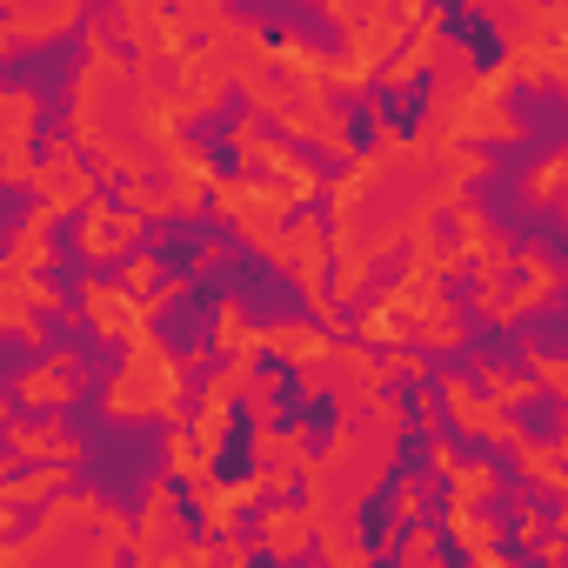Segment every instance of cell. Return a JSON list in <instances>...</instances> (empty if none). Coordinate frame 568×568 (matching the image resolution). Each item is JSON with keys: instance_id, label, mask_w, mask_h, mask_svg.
Returning a JSON list of instances; mask_svg holds the SVG:
<instances>
[{"instance_id": "cell-1", "label": "cell", "mask_w": 568, "mask_h": 568, "mask_svg": "<svg viewBox=\"0 0 568 568\" xmlns=\"http://www.w3.org/2000/svg\"><path fill=\"white\" fill-rule=\"evenodd\" d=\"M174 428H181V422H174V415H161V408H134V415L108 408L101 435H94L81 455H68V475H81V481H88V495H94L101 508H114L128 528H141V515H148L154 488L168 481Z\"/></svg>"}, {"instance_id": "cell-2", "label": "cell", "mask_w": 568, "mask_h": 568, "mask_svg": "<svg viewBox=\"0 0 568 568\" xmlns=\"http://www.w3.org/2000/svg\"><path fill=\"white\" fill-rule=\"evenodd\" d=\"M221 288H227V308L247 335H281V328H302V335H322L328 342V308L315 302V288L295 274V261H274L261 241L234 247L214 261Z\"/></svg>"}, {"instance_id": "cell-3", "label": "cell", "mask_w": 568, "mask_h": 568, "mask_svg": "<svg viewBox=\"0 0 568 568\" xmlns=\"http://www.w3.org/2000/svg\"><path fill=\"white\" fill-rule=\"evenodd\" d=\"M221 315H227V288H221V274L207 267L201 281H187L181 295L154 302V308L141 315V328H148V342H154L161 362H181V368H187V362H201L207 348H221V342H214Z\"/></svg>"}, {"instance_id": "cell-4", "label": "cell", "mask_w": 568, "mask_h": 568, "mask_svg": "<svg viewBox=\"0 0 568 568\" xmlns=\"http://www.w3.org/2000/svg\"><path fill=\"white\" fill-rule=\"evenodd\" d=\"M462 201L475 207V221H481V234L508 254V261H528L535 254V234H541V201H535V187L528 181H508V174H468L462 181Z\"/></svg>"}, {"instance_id": "cell-5", "label": "cell", "mask_w": 568, "mask_h": 568, "mask_svg": "<svg viewBox=\"0 0 568 568\" xmlns=\"http://www.w3.org/2000/svg\"><path fill=\"white\" fill-rule=\"evenodd\" d=\"M501 114H508L515 141H528L548 168L568 154V81L561 74H515L501 88Z\"/></svg>"}, {"instance_id": "cell-6", "label": "cell", "mask_w": 568, "mask_h": 568, "mask_svg": "<svg viewBox=\"0 0 568 568\" xmlns=\"http://www.w3.org/2000/svg\"><path fill=\"white\" fill-rule=\"evenodd\" d=\"M455 342L488 368V375H501L508 388H541V375H535V355L521 348V335L508 328V322H495L488 308H468V315H455Z\"/></svg>"}, {"instance_id": "cell-7", "label": "cell", "mask_w": 568, "mask_h": 568, "mask_svg": "<svg viewBox=\"0 0 568 568\" xmlns=\"http://www.w3.org/2000/svg\"><path fill=\"white\" fill-rule=\"evenodd\" d=\"M501 428H508L521 448H535V455H561V448H568V388L541 382V388H528V395H508V402H501Z\"/></svg>"}, {"instance_id": "cell-8", "label": "cell", "mask_w": 568, "mask_h": 568, "mask_svg": "<svg viewBox=\"0 0 568 568\" xmlns=\"http://www.w3.org/2000/svg\"><path fill=\"white\" fill-rule=\"evenodd\" d=\"M415 261H422V241H415V234H395V241H382V247L368 254V267H362V281H355V295H348V302H355L362 315H375V308H382V302L402 288V281L415 274Z\"/></svg>"}, {"instance_id": "cell-9", "label": "cell", "mask_w": 568, "mask_h": 568, "mask_svg": "<svg viewBox=\"0 0 568 568\" xmlns=\"http://www.w3.org/2000/svg\"><path fill=\"white\" fill-rule=\"evenodd\" d=\"M128 368H134V335H128V328H108L101 348H88V355L68 362V388L108 408V395H114V382H121Z\"/></svg>"}, {"instance_id": "cell-10", "label": "cell", "mask_w": 568, "mask_h": 568, "mask_svg": "<svg viewBox=\"0 0 568 568\" xmlns=\"http://www.w3.org/2000/svg\"><path fill=\"white\" fill-rule=\"evenodd\" d=\"M261 475H274V455L261 448V435L227 428L221 448H207V481H214V495H241V488L261 481Z\"/></svg>"}, {"instance_id": "cell-11", "label": "cell", "mask_w": 568, "mask_h": 568, "mask_svg": "<svg viewBox=\"0 0 568 568\" xmlns=\"http://www.w3.org/2000/svg\"><path fill=\"white\" fill-rule=\"evenodd\" d=\"M342 435H348V402H342L335 382H322V388L308 395V415H302V462H308V468H315V462H335Z\"/></svg>"}, {"instance_id": "cell-12", "label": "cell", "mask_w": 568, "mask_h": 568, "mask_svg": "<svg viewBox=\"0 0 568 568\" xmlns=\"http://www.w3.org/2000/svg\"><path fill=\"white\" fill-rule=\"evenodd\" d=\"M508 328L521 335V348H528L535 362L568 368V308H555V302H521V308L508 315Z\"/></svg>"}, {"instance_id": "cell-13", "label": "cell", "mask_w": 568, "mask_h": 568, "mask_svg": "<svg viewBox=\"0 0 568 568\" xmlns=\"http://www.w3.org/2000/svg\"><path fill=\"white\" fill-rule=\"evenodd\" d=\"M442 41H468V68L475 74H501L508 48L495 34V14H475V8H448L442 14Z\"/></svg>"}, {"instance_id": "cell-14", "label": "cell", "mask_w": 568, "mask_h": 568, "mask_svg": "<svg viewBox=\"0 0 568 568\" xmlns=\"http://www.w3.org/2000/svg\"><path fill=\"white\" fill-rule=\"evenodd\" d=\"M288 161H295L315 187H342V181L362 168L348 148H335V141H322V134H295V141H288Z\"/></svg>"}, {"instance_id": "cell-15", "label": "cell", "mask_w": 568, "mask_h": 568, "mask_svg": "<svg viewBox=\"0 0 568 568\" xmlns=\"http://www.w3.org/2000/svg\"><path fill=\"white\" fill-rule=\"evenodd\" d=\"M462 501H468V488H462V475H455L448 462L415 481V515H422L428 535H435V528H455V508H462Z\"/></svg>"}, {"instance_id": "cell-16", "label": "cell", "mask_w": 568, "mask_h": 568, "mask_svg": "<svg viewBox=\"0 0 568 568\" xmlns=\"http://www.w3.org/2000/svg\"><path fill=\"white\" fill-rule=\"evenodd\" d=\"M435 302H442L448 315H468V308L488 302V267H481V254H462V261H448V267L435 274Z\"/></svg>"}, {"instance_id": "cell-17", "label": "cell", "mask_w": 568, "mask_h": 568, "mask_svg": "<svg viewBox=\"0 0 568 568\" xmlns=\"http://www.w3.org/2000/svg\"><path fill=\"white\" fill-rule=\"evenodd\" d=\"M288 34H302V48L315 54V61H328V68H342V61H355V41H348V28L335 21V14H315V8H295V28Z\"/></svg>"}, {"instance_id": "cell-18", "label": "cell", "mask_w": 568, "mask_h": 568, "mask_svg": "<svg viewBox=\"0 0 568 568\" xmlns=\"http://www.w3.org/2000/svg\"><path fill=\"white\" fill-rule=\"evenodd\" d=\"M0 348H8V375H0V388H8V408H21V402H28V375L48 362V348H41L21 322L0 328Z\"/></svg>"}, {"instance_id": "cell-19", "label": "cell", "mask_w": 568, "mask_h": 568, "mask_svg": "<svg viewBox=\"0 0 568 568\" xmlns=\"http://www.w3.org/2000/svg\"><path fill=\"white\" fill-rule=\"evenodd\" d=\"M88 227H94V207L88 201H74V207H61L54 221H48V261H68V267H88V254H81V241H88Z\"/></svg>"}, {"instance_id": "cell-20", "label": "cell", "mask_w": 568, "mask_h": 568, "mask_svg": "<svg viewBox=\"0 0 568 568\" xmlns=\"http://www.w3.org/2000/svg\"><path fill=\"white\" fill-rule=\"evenodd\" d=\"M134 267H141V254H134V247H114V254H88V288H108V295H141Z\"/></svg>"}, {"instance_id": "cell-21", "label": "cell", "mask_w": 568, "mask_h": 568, "mask_svg": "<svg viewBox=\"0 0 568 568\" xmlns=\"http://www.w3.org/2000/svg\"><path fill=\"white\" fill-rule=\"evenodd\" d=\"M281 508H274V488H254V495H241L234 501V515H227V541H241V548H261V528L274 521Z\"/></svg>"}, {"instance_id": "cell-22", "label": "cell", "mask_w": 568, "mask_h": 568, "mask_svg": "<svg viewBox=\"0 0 568 568\" xmlns=\"http://www.w3.org/2000/svg\"><path fill=\"white\" fill-rule=\"evenodd\" d=\"M41 207H48V187H34L28 174H8V254H21V234Z\"/></svg>"}, {"instance_id": "cell-23", "label": "cell", "mask_w": 568, "mask_h": 568, "mask_svg": "<svg viewBox=\"0 0 568 568\" xmlns=\"http://www.w3.org/2000/svg\"><path fill=\"white\" fill-rule=\"evenodd\" d=\"M328 348H335V355H368V348H375V335H368V315H362L355 302H342V308L328 315Z\"/></svg>"}, {"instance_id": "cell-24", "label": "cell", "mask_w": 568, "mask_h": 568, "mask_svg": "<svg viewBox=\"0 0 568 568\" xmlns=\"http://www.w3.org/2000/svg\"><path fill=\"white\" fill-rule=\"evenodd\" d=\"M302 207H308V227H315L322 254H328V247H342V207H335V194H328V187H308V194H302Z\"/></svg>"}, {"instance_id": "cell-25", "label": "cell", "mask_w": 568, "mask_h": 568, "mask_svg": "<svg viewBox=\"0 0 568 568\" xmlns=\"http://www.w3.org/2000/svg\"><path fill=\"white\" fill-rule=\"evenodd\" d=\"M247 375H254V388L267 395V388H281V382H288V375H302V362H295L288 348H267V342H261V348L247 355Z\"/></svg>"}, {"instance_id": "cell-26", "label": "cell", "mask_w": 568, "mask_h": 568, "mask_svg": "<svg viewBox=\"0 0 568 568\" xmlns=\"http://www.w3.org/2000/svg\"><path fill=\"white\" fill-rule=\"evenodd\" d=\"M462 241H468V221H462V207H435V214H428V247L462 261Z\"/></svg>"}, {"instance_id": "cell-27", "label": "cell", "mask_w": 568, "mask_h": 568, "mask_svg": "<svg viewBox=\"0 0 568 568\" xmlns=\"http://www.w3.org/2000/svg\"><path fill=\"white\" fill-rule=\"evenodd\" d=\"M274 508H281V515H302V508H315V475H308V462L281 475V488H274Z\"/></svg>"}, {"instance_id": "cell-28", "label": "cell", "mask_w": 568, "mask_h": 568, "mask_svg": "<svg viewBox=\"0 0 568 568\" xmlns=\"http://www.w3.org/2000/svg\"><path fill=\"white\" fill-rule=\"evenodd\" d=\"M54 515V501H28V495H14V515H8V548H28L34 541V528Z\"/></svg>"}, {"instance_id": "cell-29", "label": "cell", "mask_w": 568, "mask_h": 568, "mask_svg": "<svg viewBox=\"0 0 568 568\" xmlns=\"http://www.w3.org/2000/svg\"><path fill=\"white\" fill-rule=\"evenodd\" d=\"M342 267H348V261H342V247H328V254H322V267H315V302H322L328 315L342 308Z\"/></svg>"}, {"instance_id": "cell-30", "label": "cell", "mask_w": 568, "mask_h": 568, "mask_svg": "<svg viewBox=\"0 0 568 568\" xmlns=\"http://www.w3.org/2000/svg\"><path fill=\"white\" fill-rule=\"evenodd\" d=\"M201 161H207V174H214V181H247V174H254V168H247V154H241L234 141H214Z\"/></svg>"}, {"instance_id": "cell-31", "label": "cell", "mask_w": 568, "mask_h": 568, "mask_svg": "<svg viewBox=\"0 0 568 568\" xmlns=\"http://www.w3.org/2000/svg\"><path fill=\"white\" fill-rule=\"evenodd\" d=\"M428 561H435V568H455V561H481V555L462 541V528H435V535H428Z\"/></svg>"}, {"instance_id": "cell-32", "label": "cell", "mask_w": 568, "mask_h": 568, "mask_svg": "<svg viewBox=\"0 0 568 568\" xmlns=\"http://www.w3.org/2000/svg\"><path fill=\"white\" fill-rule=\"evenodd\" d=\"M528 281H535V267H528V261H508L501 274H488V302H515V295H528Z\"/></svg>"}, {"instance_id": "cell-33", "label": "cell", "mask_w": 568, "mask_h": 568, "mask_svg": "<svg viewBox=\"0 0 568 568\" xmlns=\"http://www.w3.org/2000/svg\"><path fill=\"white\" fill-rule=\"evenodd\" d=\"M134 181H141V187H148V194H161V201H168V194H174V187H181V168H174V161H148V168H141V174H134Z\"/></svg>"}, {"instance_id": "cell-34", "label": "cell", "mask_w": 568, "mask_h": 568, "mask_svg": "<svg viewBox=\"0 0 568 568\" xmlns=\"http://www.w3.org/2000/svg\"><path fill=\"white\" fill-rule=\"evenodd\" d=\"M247 128H254V141H267V148H281V154H288V141H295V128L281 121V114H267V108H261Z\"/></svg>"}, {"instance_id": "cell-35", "label": "cell", "mask_w": 568, "mask_h": 568, "mask_svg": "<svg viewBox=\"0 0 568 568\" xmlns=\"http://www.w3.org/2000/svg\"><path fill=\"white\" fill-rule=\"evenodd\" d=\"M128 187H134V174H128V168H114V174H101V181H94V201H101V207H121V201H128Z\"/></svg>"}, {"instance_id": "cell-36", "label": "cell", "mask_w": 568, "mask_h": 568, "mask_svg": "<svg viewBox=\"0 0 568 568\" xmlns=\"http://www.w3.org/2000/svg\"><path fill=\"white\" fill-rule=\"evenodd\" d=\"M408 561H415V548H395V541L375 548V555H362V568H408Z\"/></svg>"}, {"instance_id": "cell-37", "label": "cell", "mask_w": 568, "mask_h": 568, "mask_svg": "<svg viewBox=\"0 0 568 568\" xmlns=\"http://www.w3.org/2000/svg\"><path fill=\"white\" fill-rule=\"evenodd\" d=\"M108 568H148L141 541H114V548H108Z\"/></svg>"}, {"instance_id": "cell-38", "label": "cell", "mask_w": 568, "mask_h": 568, "mask_svg": "<svg viewBox=\"0 0 568 568\" xmlns=\"http://www.w3.org/2000/svg\"><path fill=\"white\" fill-rule=\"evenodd\" d=\"M261 88H274V94H288V88H295V74L281 68V61H267V68H261Z\"/></svg>"}, {"instance_id": "cell-39", "label": "cell", "mask_w": 568, "mask_h": 568, "mask_svg": "<svg viewBox=\"0 0 568 568\" xmlns=\"http://www.w3.org/2000/svg\"><path fill=\"white\" fill-rule=\"evenodd\" d=\"M207 568H234V561H227V555H221V548H214V555H207Z\"/></svg>"}]
</instances>
